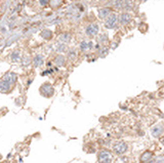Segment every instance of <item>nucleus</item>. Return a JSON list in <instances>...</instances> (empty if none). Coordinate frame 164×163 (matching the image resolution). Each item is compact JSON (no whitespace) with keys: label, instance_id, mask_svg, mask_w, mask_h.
I'll use <instances>...</instances> for the list:
<instances>
[{"label":"nucleus","instance_id":"obj_13","mask_svg":"<svg viewBox=\"0 0 164 163\" xmlns=\"http://www.w3.org/2000/svg\"><path fill=\"white\" fill-rule=\"evenodd\" d=\"M41 37L44 38L45 40H50L52 38V32L48 29H45V30H43L41 32Z\"/></svg>","mask_w":164,"mask_h":163},{"label":"nucleus","instance_id":"obj_2","mask_svg":"<svg viewBox=\"0 0 164 163\" xmlns=\"http://www.w3.org/2000/svg\"><path fill=\"white\" fill-rule=\"evenodd\" d=\"M118 23V17L116 13H110L109 16L107 17V20L105 22V27L107 29H113L116 27Z\"/></svg>","mask_w":164,"mask_h":163},{"label":"nucleus","instance_id":"obj_23","mask_svg":"<svg viewBox=\"0 0 164 163\" xmlns=\"http://www.w3.org/2000/svg\"><path fill=\"white\" fill-rule=\"evenodd\" d=\"M48 1H49V0H40L39 3H40V5H42V6H46V5L48 4Z\"/></svg>","mask_w":164,"mask_h":163},{"label":"nucleus","instance_id":"obj_21","mask_svg":"<svg viewBox=\"0 0 164 163\" xmlns=\"http://www.w3.org/2000/svg\"><path fill=\"white\" fill-rule=\"evenodd\" d=\"M56 50L58 52H65L67 50V46L65 44H57L56 45Z\"/></svg>","mask_w":164,"mask_h":163},{"label":"nucleus","instance_id":"obj_8","mask_svg":"<svg viewBox=\"0 0 164 163\" xmlns=\"http://www.w3.org/2000/svg\"><path fill=\"white\" fill-rule=\"evenodd\" d=\"M130 20H131V16H130L129 13H127V12L121 13L120 17H119V19H118V21L120 22V24H122V25L128 24V23L130 22Z\"/></svg>","mask_w":164,"mask_h":163},{"label":"nucleus","instance_id":"obj_12","mask_svg":"<svg viewBox=\"0 0 164 163\" xmlns=\"http://www.w3.org/2000/svg\"><path fill=\"white\" fill-rule=\"evenodd\" d=\"M110 14V9L109 8H101L99 10V18L100 19H105Z\"/></svg>","mask_w":164,"mask_h":163},{"label":"nucleus","instance_id":"obj_24","mask_svg":"<svg viewBox=\"0 0 164 163\" xmlns=\"http://www.w3.org/2000/svg\"><path fill=\"white\" fill-rule=\"evenodd\" d=\"M49 73H52V70H51V69H50V70H46L45 72H43V73L41 74V75L44 76V75H46V74H49Z\"/></svg>","mask_w":164,"mask_h":163},{"label":"nucleus","instance_id":"obj_16","mask_svg":"<svg viewBox=\"0 0 164 163\" xmlns=\"http://www.w3.org/2000/svg\"><path fill=\"white\" fill-rule=\"evenodd\" d=\"M67 56L70 61H75L76 60V56H77V52L75 49H70L67 53Z\"/></svg>","mask_w":164,"mask_h":163},{"label":"nucleus","instance_id":"obj_17","mask_svg":"<svg viewBox=\"0 0 164 163\" xmlns=\"http://www.w3.org/2000/svg\"><path fill=\"white\" fill-rule=\"evenodd\" d=\"M123 7L126 10H130L133 8V1L132 0H125L124 3H123Z\"/></svg>","mask_w":164,"mask_h":163},{"label":"nucleus","instance_id":"obj_3","mask_svg":"<svg viewBox=\"0 0 164 163\" xmlns=\"http://www.w3.org/2000/svg\"><path fill=\"white\" fill-rule=\"evenodd\" d=\"M97 159H99L100 163H111L112 162V155L109 151L103 150L99 153Z\"/></svg>","mask_w":164,"mask_h":163},{"label":"nucleus","instance_id":"obj_18","mask_svg":"<svg viewBox=\"0 0 164 163\" xmlns=\"http://www.w3.org/2000/svg\"><path fill=\"white\" fill-rule=\"evenodd\" d=\"M10 57H11V61H12V62L17 63V62H19V61H20V58H21V54H20V52H19V51H13V52H12V54L10 55Z\"/></svg>","mask_w":164,"mask_h":163},{"label":"nucleus","instance_id":"obj_19","mask_svg":"<svg viewBox=\"0 0 164 163\" xmlns=\"http://www.w3.org/2000/svg\"><path fill=\"white\" fill-rule=\"evenodd\" d=\"M113 6L115 8H121L123 6V0H114Z\"/></svg>","mask_w":164,"mask_h":163},{"label":"nucleus","instance_id":"obj_4","mask_svg":"<svg viewBox=\"0 0 164 163\" xmlns=\"http://www.w3.org/2000/svg\"><path fill=\"white\" fill-rule=\"evenodd\" d=\"M113 149H114L115 153H117V154H123L127 150V145L123 142H119V143H116L114 145Z\"/></svg>","mask_w":164,"mask_h":163},{"label":"nucleus","instance_id":"obj_6","mask_svg":"<svg viewBox=\"0 0 164 163\" xmlns=\"http://www.w3.org/2000/svg\"><path fill=\"white\" fill-rule=\"evenodd\" d=\"M99 33V26L96 24H91L86 28V34L90 37L95 36Z\"/></svg>","mask_w":164,"mask_h":163},{"label":"nucleus","instance_id":"obj_5","mask_svg":"<svg viewBox=\"0 0 164 163\" xmlns=\"http://www.w3.org/2000/svg\"><path fill=\"white\" fill-rule=\"evenodd\" d=\"M2 79L5 80V81H6L7 83H9L10 85H12V84H14V83L17 82L18 76H17L14 73H12V72H7L5 75L2 77Z\"/></svg>","mask_w":164,"mask_h":163},{"label":"nucleus","instance_id":"obj_22","mask_svg":"<svg viewBox=\"0 0 164 163\" xmlns=\"http://www.w3.org/2000/svg\"><path fill=\"white\" fill-rule=\"evenodd\" d=\"M101 51H102V56H105V55L108 54V52H109V47H108V46L103 47V48L101 49Z\"/></svg>","mask_w":164,"mask_h":163},{"label":"nucleus","instance_id":"obj_11","mask_svg":"<svg viewBox=\"0 0 164 163\" xmlns=\"http://www.w3.org/2000/svg\"><path fill=\"white\" fill-rule=\"evenodd\" d=\"M92 47H93V43H92L91 41H89V42H87V41H83V42H81V44H80V48H81V50L91 49Z\"/></svg>","mask_w":164,"mask_h":163},{"label":"nucleus","instance_id":"obj_20","mask_svg":"<svg viewBox=\"0 0 164 163\" xmlns=\"http://www.w3.org/2000/svg\"><path fill=\"white\" fill-rule=\"evenodd\" d=\"M59 40L63 42H69L70 41V35L67 33H64L62 35H59Z\"/></svg>","mask_w":164,"mask_h":163},{"label":"nucleus","instance_id":"obj_14","mask_svg":"<svg viewBox=\"0 0 164 163\" xmlns=\"http://www.w3.org/2000/svg\"><path fill=\"white\" fill-rule=\"evenodd\" d=\"M33 64H34V67H39L43 64V57L40 55V54H37L35 55L34 60H33Z\"/></svg>","mask_w":164,"mask_h":163},{"label":"nucleus","instance_id":"obj_9","mask_svg":"<svg viewBox=\"0 0 164 163\" xmlns=\"http://www.w3.org/2000/svg\"><path fill=\"white\" fill-rule=\"evenodd\" d=\"M53 63L57 66V67H63V66H65V63H66V60H65V56L64 55H62V54H58V55H56L55 56V58H54V61H53Z\"/></svg>","mask_w":164,"mask_h":163},{"label":"nucleus","instance_id":"obj_1","mask_svg":"<svg viewBox=\"0 0 164 163\" xmlns=\"http://www.w3.org/2000/svg\"><path fill=\"white\" fill-rule=\"evenodd\" d=\"M40 93L44 97H51L53 95V93H54V88L50 83L45 82V83H43L41 85V87H40Z\"/></svg>","mask_w":164,"mask_h":163},{"label":"nucleus","instance_id":"obj_15","mask_svg":"<svg viewBox=\"0 0 164 163\" xmlns=\"http://www.w3.org/2000/svg\"><path fill=\"white\" fill-rule=\"evenodd\" d=\"M48 3L52 8H58L59 6H62L63 4V0H49Z\"/></svg>","mask_w":164,"mask_h":163},{"label":"nucleus","instance_id":"obj_10","mask_svg":"<svg viewBox=\"0 0 164 163\" xmlns=\"http://www.w3.org/2000/svg\"><path fill=\"white\" fill-rule=\"evenodd\" d=\"M153 156V153L152 152H149V151H146L142 156H141V162L142 163H146L148 162L149 160H150Z\"/></svg>","mask_w":164,"mask_h":163},{"label":"nucleus","instance_id":"obj_7","mask_svg":"<svg viewBox=\"0 0 164 163\" xmlns=\"http://www.w3.org/2000/svg\"><path fill=\"white\" fill-rule=\"evenodd\" d=\"M11 89V85L9 83H7L5 80L0 79V92L2 93H6Z\"/></svg>","mask_w":164,"mask_h":163}]
</instances>
